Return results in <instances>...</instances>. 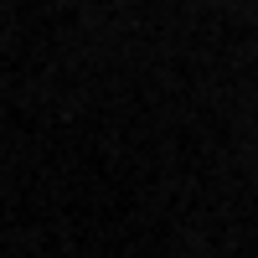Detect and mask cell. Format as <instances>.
Instances as JSON below:
<instances>
[]
</instances>
